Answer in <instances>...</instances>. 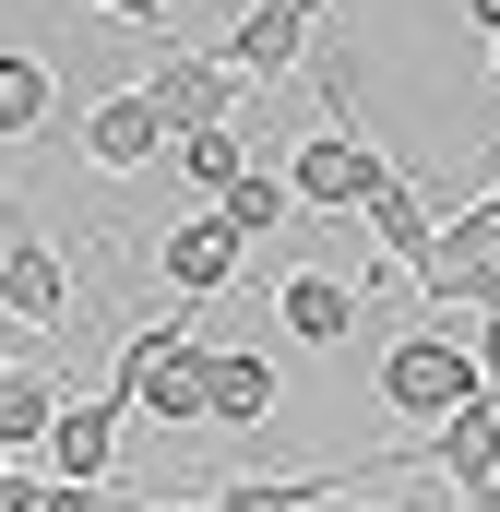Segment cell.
<instances>
[{
  "mask_svg": "<svg viewBox=\"0 0 500 512\" xmlns=\"http://www.w3.org/2000/svg\"><path fill=\"white\" fill-rule=\"evenodd\" d=\"M60 489H48V465H0V512H48Z\"/></svg>",
  "mask_w": 500,
  "mask_h": 512,
  "instance_id": "d6986e66",
  "label": "cell"
},
{
  "mask_svg": "<svg viewBox=\"0 0 500 512\" xmlns=\"http://www.w3.org/2000/svg\"><path fill=\"white\" fill-rule=\"evenodd\" d=\"M143 108H155V131L167 143H191V131H215V120H239V72L215 60V48H155V72H143Z\"/></svg>",
  "mask_w": 500,
  "mask_h": 512,
  "instance_id": "277c9868",
  "label": "cell"
},
{
  "mask_svg": "<svg viewBox=\"0 0 500 512\" xmlns=\"http://www.w3.org/2000/svg\"><path fill=\"white\" fill-rule=\"evenodd\" d=\"M108 393L155 429H215V346L191 322H143L120 346V370H108Z\"/></svg>",
  "mask_w": 500,
  "mask_h": 512,
  "instance_id": "6da1fadb",
  "label": "cell"
},
{
  "mask_svg": "<svg viewBox=\"0 0 500 512\" xmlns=\"http://www.w3.org/2000/svg\"><path fill=\"white\" fill-rule=\"evenodd\" d=\"M215 215H227V239H286V227H298V191H286V167H239V179H227V191H215Z\"/></svg>",
  "mask_w": 500,
  "mask_h": 512,
  "instance_id": "9a60e30c",
  "label": "cell"
},
{
  "mask_svg": "<svg viewBox=\"0 0 500 512\" xmlns=\"http://www.w3.org/2000/svg\"><path fill=\"white\" fill-rule=\"evenodd\" d=\"M239 239H227V215H215V203H203V215H179V227H155V274H167V286H179V298H227V286H239Z\"/></svg>",
  "mask_w": 500,
  "mask_h": 512,
  "instance_id": "ba28073f",
  "label": "cell"
},
{
  "mask_svg": "<svg viewBox=\"0 0 500 512\" xmlns=\"http://www.w3.org/2000/svg\"><path fill=\"white\" fill-rule=\"evenodd\" d=\"M120 512H215V489H203V501H120Z\"/></svg>",
  "mask_w": 500,
  "mask_h": 512,
  "instance_id": "7402d4cb",
  "label": "cell"
},
{
  "mask_svg": "<svg viewBox=\"0 0 500 512\" xmlns=\"http://www.w3.org/2000/svg\"><path fill=\"white\" fill-rule=\"evenodd\" d=\"M48 120H60V72L36 48H0V143H36Z\"/></svg>",
  "mask_w": 500,
  "mask_h": 512,
  "instance_id": "e0dca14e",
  "label": "cell"
},
{
  "mask_svg": "<svg viewBox=\"0 0 500 512\" xmlns=\"http://www.w3.org/2000/svg\"><path fill=\"white\" fill-rule=\"evenodd\" d=\"M358 227H370L381 274H417V262H429V239H441V215L417 203V179H393V191H381V203H370V215H358Z\"/></svg>",
  "mask_w": 500,
  "mask_h": 512,
  "instance_id": "2e32d148",
  "label": "cell"
},
{
  "mask_svg": "<svg viewBox=\"0 0 500 512\" xmlns=\"http://www.w3.org/2000/svg\"><path fill=\"white\" fill-rule=\"evenodd\" d=\"M0 370H12V358H0Z\"/></svg>",
  "mask_w": 500,
  "mask_h": 512,
  "instance_id": "83f0119b",
  "label": "cell"
},
{
  "mask_svg": "<svg viewBox=\"0 0 500 512\" xmlns=\"http://www.w3.org/2000/svg\"><path fill=\"white\" fill-rule=\"evenodd\" d=\"M489 72H500V48H489Z\"/></svg>",
  "mask_w": 500,
  "mask_h": 512,
  "instance_id": "4316f807",
  "label": "cell"
},
{
  "mask_svg": "<svg viewBox=\"0 0 500 512\" xmlns=\"http://www.w3.org/2000/svg\"><path fill=\"white\" fill-rule=\"evenodd\" d=\"M0 310H12V322H36V334H60V310H72V262L48 251L36 227L12 239V262H0Z\"/></svg>",
  "mask_w": 500,
  "mask_h": 512,
  "instance_id": "7c38bea8",
  "label": "cell"
},
{
  "mask_svg": "<svg viewBox=\"0 0 500 512\" xmlns=\"http://www.w3.org/2000/svg\"><path fill=\"white\" fill-rule=\"evenodd\" d=\"M286 191H298V215H322V227H346V215H370L381 191H393V155H381L370 131H310L298 155H286Z\"/></svg>",
  "mask_w": 500,
  "mask_h": 512,
  "instance_id": "3957f363",
  "label": "cell"
},
{
  "mask_svg": "<svg viewBox=\"0 0 500 512\" xmlns=\"http://www.w3.org/2000/svg\"><path fill=\"white\" fill-rule=\"evenodd\" d=\"M12 239H24V227H12V215H0V262H12Z\"/></svg>",
  "mask_w": 500,
  "mask_h": 512,
  "instance_id": "484cf974",
  "label": "cell"
},
{
  "mask_svg": "<svg viewBox=\"0 0 500 512\" xmlns=\"http://www.w3.org/2000/svg\"><path fill=\"white\" fill-rule=\"evenodd\" d=\"M477 310H500V262H489V286H477ZM477 310H465V322H477Z\"/></svg>",
  "mask_w": 500,
  "mask_h": 512,
  "instance_id": "d4e9b609",
  "label": "cell"
},
{
  "mask_svg": "<svg viewBox=\"0 0 500 512\" xmlns=\"http://www.w3.org/2000/svg\"><path fill=\"white\" fill-rule=\"evenodd\" d=\"M465 24H489V48H500V0H465Z\"/></svg>",
  "mask_w": 500,
  "mask_h": 512,
  "instance_id": "603a6c76",
  "label": "cell"
},
{
  "mask_svg": "<svg viewBox=\"0 0 500 512\" xmlns=\"http://www.w3.org/2000/svg\"><path fill=\"white\" fill-rule=\"evenodd\" d=\"M477 358H465V334H453V322H417V334H393V346H381V405H393V417H417V429H441V417H465V405H477Z\"/></svg>",
  "mask_w": 500,
  "mask_h": 512,
  "instance_id": "7a4b0ae2",
  "label": "cell"
},
{
  "mask_svg": "<svg viewBox=\"0 0 500 512\" xmlns=\"http://www.w3.org/2000/svg\"><path fill=\"white\" fill-rule=\"evenodd\" d=\"M489 262H500V191H489V203H465V215H441V239H429V262H417L405 286L429 298V322H453V310H477Z\"/></svg>",
  "mask_w": 500,
  "mask_h": 512,
  "instance_id": "5b68a950",
  "label": "cell"
},
{
  "mask_svg": "<svg viewBox=\"0 0 500 512\" xmlns=\"http://www.w3.org/2000/svg\"><path fill=\"white\" fill-rule=\"evenodd\" d=\"M274 322H286L310 358H334V346L358 334V286H346V274H286V286H274Z\"/></svg>",
  "mask_w": 500,
  "mask_h": 512,
  "instance_id": "8fae6325",
  "label": "cell"
},
{
  "mask_svg": "<svg viewBox=\"0 0 500 512\" xmlns=\"http://www.w3.org/2000/svg\"><path fill=\"white\" fill-rule=\"evenodd\" d=\"M167 167H179V179L215 203V191H227V179L250 167V143H239V120H215V131H191V143H167Z\"/></svg>",
  "mask_w": 500,
  "mask_h": 512,
  "instance_id": "ac0fdd59",
  "label": "cell"
},
{
  "mask_svg": "<svg viewBox=\"0 0 500 512\" xmlns=\"http://www.w3.org/2000/svg\"><path fill=\"white\" fill-rule=\"evenodd\" d=\"M72 393L48 370H0V465H48V429H60Z\"/></svg>",
  "mask_w": 500,
  "mask_h": 512,
  "instance_id": "4fadbf2b",
  "label": "cell"
},
{
  "mask_svg": "<svg viewBox=\"0 0 500 512\" xmlns=\"http://www.w3.org/2000/svg\"><path fill=\"white\" fill-rule=\"evenodd\" d=\"M84 12H108V24H143V36H167V0H84Z\"/></svg>",
  "mask_w": 500,
  "mask_h": 512,
  "instance_id": "44dd1931",
  "label": "cell"
},
{
  "mask_svg": "<svg viewBox=\"0 0 500 512\" xmlns=\"http://www.w3.org/2000/svg\"><path fill=\"white\" fill-rule=\"evenodd\" d=\"M120 429H131V405H120V393H96V405H60V429H48V477H72V489H108V465H120Z\"/></svg>",
  "mask_w": 500,
  "mask_h": 512,
  "instance_id": "9c48e42d",
  "label": "cell"
},
{
  "mask_svg": "<svg viewBox=\"0 0 500 512\" xmlns=\"http://www.w3.org/2000/svg\"><path fill=\"white\" fill-rule=\"evenodd\" d=\"M286 405V370L262 346H215V429H262Z\"/></svg>",
  "mask_w": 500,
  "mask_h": 512,
  "instance_id": "5bb4252c",
  "label": "cell"
},
{
  "mask_svg": "<svg viewBox=\"0 0 500 512\" xmlns=\"http://www.w3.org/2000/svg\"><path fill=\"white\" fill-rule=\"evenodd\" d=\"M453 334H465V358H477V382L500 393V310H477V322H453Z\"/></svg>",
  "mask_w": 500,
  "mask_h": 512,
  "instance_id": "ffe728a7",
  "label": "cell"
},
{
  "mask_svg": "<svg viewBox=\"0 0 500 512\" xmlns=\"http://www.w3.org/2000/svg\"><path fill=\"white\" fill-rule=\"evenodd\" d=\"M310 36H322V24H298V12H274V0H250L239 24L215 36V60L239 72V96H250V84H286V72H310Z\"/></svg>",
  "mask_w": 500,
  "mask_h": 512,
  "instance_id": "52a82bcc",
  "label": "cell"
},
{
  "mask_svg": "<svg viewBox=\"0 0 500 512\" xmlns=\"http://www.w3.org/2000/svg\"><path fill=\"white\" fill-rule=\"evenodd\" d=\"M72 143H84V167H108V179H131V167L167 155V131H155V108H143V84H131V96H96Z\"/></svg>",
  "mask_w": 500,
  "mask_h": 512,
  "instance_id": "30bf717a",
  "label": "cell"
},
{
  "mask_svg": "<svg viewBox=\"0 0 500 512\" xmlns=\"http://www.w3.org/2000/svg\"><path fill=\"white\" fill-rule=\"evenodd\" d=\"M274 12H298V24H322V12H334V0H274Z\"/></svg>",
  "mask_w": 500,
  "mask_h": 512,
  "instance_id": "cb8c5ba5",
  "label": "cell"
},
{
  "mask_svg": "<svg viewBox=\"0 0 500 512\" xmlns=\"http://www.w3.org/2000/svg\"><path fill=\"white\" fill-rule=\"evenodd\" d=\"M417 465H441L453 489H465V512L500 501V393H477L465 417H441V429H417Z\"/></svg>",
  "mask_w": 500,
  "mask_h": 512,
  "instance_id": "8992f818",
  "label": "cell"
}]
</instances>
